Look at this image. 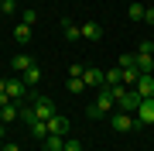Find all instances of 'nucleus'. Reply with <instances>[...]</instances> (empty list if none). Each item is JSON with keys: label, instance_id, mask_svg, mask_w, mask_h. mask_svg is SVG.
<instances>
[{"label": "nucleus", "instance_id": "obj_2", "mask_svg": "<svg viewBox=\"0 0 154 151\" xmlns=\"http://www.w3.org/2000/svg\"><path fill=\"white\" fill-rule=\"evenodd\" d=\"M31 110H34V120H51L55 117V100H48V96H34V103H31Z\"/></svg>", "mask_w": 154, "mask_h": 151}, {"label": "nucleus", "instance_id": "obj_24", "mask_svg": "<svg viewBox=\"0 0 154 151\" xmlns=\"http://www.w3.org/2000/svg\"><path fill=\"white\" fill-rule=\"evenodd\" d=\"M62 151H82V144H79L75 137H72V141H65V148H62Z\"/></svg>", "mask_w": 154, "mask_h": 151}, {"label": "nucleus", "instance_id": "obj_17", "mask_svg": "<svg viewBox=\"0 0 154 151\" xmlns=\"http://www.w3.org/2000/svg\"><path fill=\"white\" fill-rule=\"evenodd\" d=\"M31 134L45 141V137H48V124H45V120H34V124H31Z\"/></svg>", "mask_w": 154, "mask_h": 151}, {"label": "nucleus", "instance_id": "obj_8", "mask_svg": "<svg viewBox=\"0 0 154 151\" xmlns=\"http://www.w3.org/2000/svg\"><path fill=\"white\" fill-rule=\"evenodd\" d=\"M45 124H48V134H58V137H65V131H69V117H62V113H55Z\"/></svg>", "mask_w": 154, "mask_h": 151}, {"label": "nucleus", "instance_id": "obj_1", "mask_svg": "<svg viewBox=\"0 0 154 151\" xmlns=\"http://www.w3.org/2000/svg\"><path fill=\"white\" fill-rule=\"evenodd\" d=\"M113 106H116V100H113V93H110V86H99V93H96V100H93V103L86 106V113H89V117L96 120V117H106V113H110Z\"/></svg>", "mask_w": 154, "mask_h": 151}, {"label": "nucleus", "instance_id": "obj_28", "mask_svg": "<svg viewBox=\"0 0 154 151\" xmlns=\"http://www.w3.org/2000/svg\"><path fill=\"white\" fill-rule=\"evenodd\" d=\"M0 151H4V137H0Z\"/></svg>", "mask_w": 154, "mask_h": 151}, {"label": "nucleus", "instance_id": "obj_23", "mask_svg": "<svg viewBox=\"0 0 154 151\" xmlns=\"http://www.w3.org/2000/svg\"><path fill=\"white\" fill-rule=\"evenodd\" d=\"M21 120L28 124V127H31V124H34V110H31V106H21Z\"/></svg>", "mask_w": 154, "mask_h": 151}, {"label": "nucleus", "instance_id": "obj_5", "mask_svg": "<svg viewBox=\"0 0 154 151\" xmlns=\"http://www.w3.org/2000/svg\"><path fill=\"white\" fill-rule=\"evenodd\" d=\"M134 90L140 93V100L154 96V72H140V76H137V83H134Z\"/></svg>", "mask_w": 154, "mask_h": 151}, {"label": "nucleus", "instance_id": "obj_9", "mask_svg": "<svg viewBox=\"0 0 154 151\" xmlns=\"http://www.w3.org/2000/svg\"><path fill=\"white\" fill-rule=\"evenodd\" d=\"M62 31H65V38H69V41L82 38V24H72V17H62Z\"/></svg>", "mask_w": 154, "mask_h": 151}, {"label": "nucleus", "instance_id": "obj_11", "mask_svg": "<svg viewBox=\"0 0 154 151\" xmlns=\"http://www.w3.org/2000/svg\"><path fill=\"white\" fill-rule=\"evenodd\" d=\"M103 86H123V69L116 65V69H106L103 72Z\"/></svg>", "mask_w": 154, "mask_h": 151}, {"label": "nucleus", "instance_id": "obj_19", "mask_svg": "<svg viewBox=\"0 0 154 151\" xmlns=\"http://www.w3.org/2000/svg\"><path fill=\"white\" fill-rule=\"evenodd\" d=\"M120 69H130V65H137V52H127V55H120V62H116Z\"/></svg>", "mask_w": 154, "mask_h": 151}, {"label": "nucleus", "instance_id": "obj_21", "mask_svg": "<svg viewBox=\"0 0 154 151\" xmlns=\"http://www.w3.org/2000/svg\"><path fill=\"white\" fill-rule=\"evenodd\" d=\"M21 24H28V28H34V24H38V11H31V7H28V11L21 14Z\"/></svg>", "mask_w": 154, "mask_h": 151}, {"label": "nucleus", "instance_id": "obj_29", "mask_svg": "<svg viewBox=\"0 0 154 151\" xmlns=\"http://www.w3.org/2000/svg\"><path fill=\"white\" fill-rule=\"evenodd\" d=\"M0 7H4V0H0Z\"/></svg>", "mask_w": 154, "mask_h": 151}, {"label": "nucleus", "instance_id": "obj_15", "mask_svg": "<svg viewBox=\"0 0 154 151\" xmlns=\"http://www.w3.org/2000/svg\"><path fill=\"white\" fill-rule=\"evenodd\" d=\"M99 34H103V31H99V24H96V21H86V24H82V38L99 41Z\"/></svg>", "mask_w": 154, "mask_h": 151}, {"label": "nucleus", "instance_id": "obj_20", "mask_svg": "<svg viewBox=\"0 0 154 151\" xmlns=\"http://www.w3.org/2000/svg\"><path fill=\"white\" fill-rule=\"evenodd\" d=\"M21 79H24L28 86H31V83H38V79H41V69H38V65H31V69H28V72H24Z\"/></svg>", "mask_w": 154, "mask_h": 151}, {"label": "nucleus", "instance_id": "obj_13", "mask_svg": "<svg viewBox=\"0 0 154 151\" xmlns=\"http://www.w3.org/2000/svg\"><path fill=\"white\" fill-rule=\"evenodd\" d=\"M82 83H86V86H96V90H99V86H103V72H99V69H93V65H89L86 72H82Z\"/></svg>", "mask_w": 154, "mask_h": 151}, {"label": "nucleus", "instance_id": "obj_25", "mask_svg": "<svg viewBox=\"0 0 154 151\" xmlns=\"http://www.w3.org/2000/svg\"><path fill=\"white\" fill-rule=\"evenodd\" d=\"M144 24H154V7H147V11H144Z\"/></svg>", "mask_w": 154, "mask_h": 151}, {"label": "nucleus", "instance_id": "obj_14", "mask_svg": "<svg viewBox=\"0 0 154 151\" xmlns=\"http://www.w3.org/2000/svg\"><path fill=\"white\" fill-rule=\"evenodd\" d=\"M137 69L140 72H154V52H137Z\"/></svg>", "mask_w": 154, "mask_h": 151}, {"label": "nucleus", "instance_id": "obj_18", "mask_svg": "<svg viewBox=\"0 0 154 151\" xmlns=\"http://www.w3.org/2000/svg\"><path fill=\"white\" fill-rule=\"evenodd\" d=\"M144 11H147L144 4H130V11H127V17H130V21H144Z\"/></svg>", "mask_w": 154, "mask_h": 151}, {"label": "nucleus", "instance_id": "obj_16", "mask_svg": "<svg viewBox=\"0 0 154 151\" xmlns=\"http://www.w3.org/2000/svg\"><path fill=\"white\" fill-rule=\"evenodd\" d=\"M62 148H65V141H62L58 134H48V137H45V151H62Z\"/></svg>", "mask_w": 154, "mask_h": 151}, {"label": "nucleus", "instance_id": "obj_12", "mask_svg": "<svg viewBox=\"0 0 154 151\" xmlns=\"http://www.w3.org/2000/svg\"><path fill=\"white\" fill-rule=\"evenodd\" d=\"M14 41L17 45H31V28L28 24H21V21L14 24Z\"/></svg>", "mask_w": 154, "mask_h": 151}, {"label": "nucleus", "instance_id": "obj_7", "mask_svg": "<svg viewBox=\"0 0 154 151\" xmlns=\"http://www.w3.org/2000/svg\"><path fill=\"white\" fill-rule=\"evenodd\" d=\"M31 65H34V58H31V55H24V52H17V55L11 58V69H14L17 76H24V72H28Z\"/></svg>", "mask_w": 154, "mask_h": 151}, {"label": "nucleus", "instance_id": "obj_4", "mask_svg": "<svg viewBox=\"0 0 154 151\" xmlns=\"http://www.w3.org/2000/svg\"><path fill=\"white\" fill-rule=\"evenodd\" d=\"M137 127H147V124H154V96H147V100H140V106H137Z\"/></svg>", "mask_w": 154, "mask_h": 151}, {"label": "nucleus", "instance_id": "obj_3", "mask_svg": "<svg viewBox=\"0 0 154 151\" xmlns=\"http://www.w3.org/2000/svg\"><path fill=\"white\" fill-rule=\"evenodd\" d=\"M110 127L113 131H137V117H134V113H127V110H120V113H113L110 117Z\"/></svg>", "mask_w": 154, "mask_h": 151}, {"label": "nucleus", "instance_id": "obj_26", "mask_svg": "<svg viewBox=\"0 0 154 151\" xmlns=\"http://www.w3.org/2000/svg\"><path fill=\"white\" fill-rule=\"evenodd\" d=\"M4 151H21V148H17V144H7V141H4Z\"/></svg>", "mask_w": 154, "mask_h": 151}, {"label": "nucleus", "instance_id": "obj_6", "mask_svg": "<svg viewBox=\"0 0 154 151\" xmlns=\"http://www.w3.org/2000/svg\"><path fill=\"white\" fill-rule=\"evenodd\" d=\"M7 96H11L14 103H21L24 96H28V83H24V79H7Z\"/></svg>", "mask_w": 154, "mask_h": 151}, {"label": "nucleus", "instance_id": "obj_27", "mask_svg": "<svg viewBox=\"0 0 154 151\" xmlns=\"http://www.w3.org/2000/svg\"><path fill=\"white\" fill-rule=\"evenodd\" d=\"M0 137H4V124H0Z\"/></svg>", "mask_w": 154, "mask_h": 151}, {"label": "nucleus", "instance_id": "obj_22", "mask_svg": "<svg viewBox=\"0 0 154 151\" xmlns=\"http://www.w3.org/2000/svg\"><path fill=\"white\" fill-rule=\"evenodd\" d=\"M65 86H69V93H82V90H86V83H82V79H69Z\"/></svg>", "mask_w": 154, "mask_h": 151}, {"label": "nucleus", "instance_id": "obj_10", "mask_svg": "<svg viewBox=\"0 0 154 151\" xmlns=\"http://www.w3.org/2000/svg\"><path fill=\"white\" fill-rule=\"evenodd\" d=\"M21 117V110L14 106V100L11 103H0V124H11V120H17Z\"/></svg>", "mask_w": 154, "mask_h": 151}]
</instances>
